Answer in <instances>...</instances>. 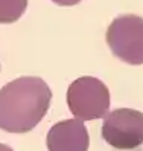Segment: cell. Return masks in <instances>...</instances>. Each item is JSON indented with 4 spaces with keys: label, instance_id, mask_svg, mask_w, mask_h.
<instances>
[{
    "label": "cell",
    "instance_id": "1",
    "mask_svg": "<svg viewBox=\"0 0 143 151\" xmlns=\"http://www.w3.org/2000/svg\"><path fill=\"white\" fill-rule=\"evenodd\" d=\"M50 87L38 76H20L0 88V130L23 134L38 125L50 107Z\"/></svg>",
    "mask_w": 143,
    "mask_h": 151
},
{
    "label": "cell",
    "instance_id": "2",
    "mask_svg": "<svg viewBox=\"0 0 143 151\" xmlns=\"http://www.w3.org/2000/svg\"><path fill=\"white\" fill-rule=\"evenodd\" d=\"M67 105L81 121L104 118L110 109V90L99 78L81 76L69 86Z\"/></svg>",
    "mask_w": 143,
    "mask_h": 151
},
{
    "label": "cell",
    "instance_id": "3",
    "mask_svg": "<svg viewBox=\"0 0 143 151\" xmlns=\"http://www.w3.org/2000/svg\"><path fill=\"white\" fill-rule=\"evenodd\" d=\"M105 37L116 58L132 66L143 64V17L134 14L116 17Z\"/></svg>",
    "mask_w": 143,
    "mask_h": 151
},
{
    "label": "cell",
    "instance_id": "4",
    "mask_svg": "<svg viewBox=\"0 0 143 151\" xmlns=\"http://www.w3.org/2000/svg\"><path fill=\"white\" fill-rule=\"evenodd\" d=\"M102 137L116 150H134L143 145V113L134 109H117L102 124Z\"/></svg>",
    "mask_w": 143,
    "mask_h": 151
},
{
    "label": "cell",
    "instance_id": "5",
    "mask_svg": "<svg viewBox=\"0 0 143 151\" xmlns=\"http://www.w3.org/2000/svg\"><path fill=\"white\" fill-rule=\"evenodd\" d=\"M49 151H88L90 136L81 119L56 122L47 133Z\"/></svg>",
    "mask_w": 143,
    "mask_h": 151
},
{
    "label": "cell",
    "instance_id": "6",
    "mask_svg": "<svg viewBox=\"0 0 143 151\" xmlns=\"http://www.w3.org/2000/svg\"><path fill=\"white\" fill-rule=\"evenodd\" d=\"M28 0H0V23H14L24 14Z\"/></svg>",
    "mask_w": 143,
    "mask_h": 151
},
{
    "label": "cell",
    "instance_id": "7",
    "mask_svg": "<svg viewBox=\"0 0 143 151\" xmlns=\"http://www.w3.org/2000/svg\"><path fill=\"white\" fill-rule=\"evenodd\" d=\"M52 2L59 6H73V5H78L81 0H52Z\"/></svg>",
    "mask_w": 143,
    "mask_h": 151
},
{
    "label": "cell",
    "instance_id": "8",
    "mask_svg": "<svg viewBox=\"0 0 143 151\" xmlns=\"http://www.w3.org/2000/svg\"><path fill=\"white\" fill-rule=\"evenodd\" d=\"M0 151H14L11 147H8V145H5V144H0Z\"/></svg>",
    "mask_w": 143,
    "mask_h": 151
}]
</instances>
